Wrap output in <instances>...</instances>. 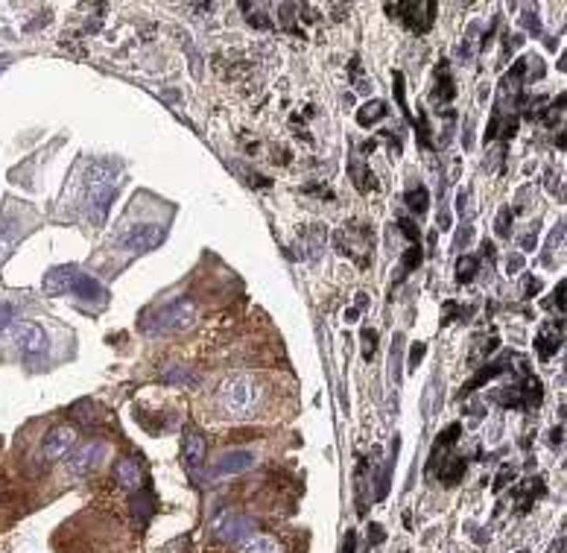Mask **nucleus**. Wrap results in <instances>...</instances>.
<instances>
[{
    "instance_id": "obj_1",
    "label": "nucleus",
    "mask_w": 567,
    "mask_h": 553,
    "mask_svg": "<svg viewBox=\"0 0 567 553\" xmlns=\"http://www.w3.org/2000/svg\"><path fill=\"white\" fill-rule=\"evenodd\" d=\"M85 188H88V197H85V208H88V220L91 225H103L108 217V208L114 202V167L108 161H94L88 167L85 176Z\"/></svg>"
},
{
    "instance_id": "obj_2",
    "label": "nucleus",
    "mask_w": 567,
    "mask_h": 553,
    "mask_svg": "<svg viewBox=\"0 0 567 553\" xmlns=\"http://www.w3.org/2000/svg\"><path fill=\"white\" fill-rule=\"evenodd\" d=\"M196 319V302L188 296H178L167 304L149 307V311L141 314V331L146 334H173L181 331Z\"/></svg>"
},
{
    "instance_id": "obj_3",
    "label": "nucleus",
    "mask_w": 567,
    "mask_h": 553,
    "mask_svg": "<svg viewBox=\"0 0 567 553\" xmlns=\"http://www.w3.org/2000/svg\"><path fill=\"white\" fill-rule=\"evenodd\" d=\"M216 401H220V407L231 416H246L252 413V407L258 404V386L252 381L246 378H231L220 386V396H216Z\"/></svg>"
},
{
    "instance_id": "obj_4",
    "label": "nucleus",
    "mask_w": 567,
    "mask_h": 553,
    "mask_svg": "<svg viewBox=\"0 0 567 553\" xmlns=\"http://www.w3.org/2000/svg\"><path fill=\"white\" fill-rule=\"evenodd\" d=\"M9 340H12V346L18 349L24 357H41L47 351V334L41 325L36 322H24V319H15L9 325Z\"/></svg>"
},
{
    "instance_id": "obj_5",
    "label": "nucleus",
    "mask_w": 567,
    "mask_h": 553,
    "mask_svg": "<svg viewBox=\"0 0 567 553\" xmlns=\"http://www.w3.org/2000/svg\"><path fill=\"white\" fill-rule=\"evenodd\" d=\"M106 454H108V445L103 442V439H91V442L76 445L71 451V457H68L71 477H88L91 471H97L99 463L106 460Z\"/></svg>"
},
{
    "instance_id": "obj_6",
    "label": "nucleus",
    "mask_w": 567,
    "mask_h": 553,
    "mask_svg": "<svg viewBox=\"0 0 567 553\" xmlns=\"http://www.w3.org/2000/svg\"><path fill=\"white\" fill-rule=\"evenodd\" d=\"M164 237H167V232L161 229L158 223H141V225H132L129 232H123L120 234V240H118V246L123 249V252H153V249H158L161 243H164Z\"/></svg>"
},
{
    "instance_id": "obj_7",
    "label": "nucleus",
    "mask_w": 567,
    "mask_h": 553,
    "mask_svg": "<svg viewBox=\"0 0 567 553\" xmlns=\"http://www.w3.org/2000/svg\"><path fill=\"white\" fill-rule=\"evenodd\" d=\"M76 448V428L74 425H56L50 428L47 436L41 439V451H38V460L47 465L53 460H62Z\"/></svg>"
},
{
    "instance_id": "obj_8",
    "label": "nucleus",
    "mask_w": 567,
    "mask_h": 553,
    "mask_svg": "<svg viewBox=\"0 0 567 553\" xmlns=\"http://www.w3.org/2000/svg\"><path fill=\"white\" fill-rule=\"evenodd\" d=\"M258 530V524L252 522L248 515H243V512H223V518L220 522L214 524V533H216V539L220 542H228V545H234V542H243V539H248Z\"/></svg>"
},
{
    "instance_id": "obj_9",
    "label": "nucleus",
    "mask_w": 567,
    "mask_h": 553,
    "mask_svg": "<svg viewBox=\"0 0 567 553\" xmlns=\"http://www.w3.org/2000/svg\"><path fill=\"white\" fill-rule=\"evenodd\" d=\"M255 465V454L252 451H228L223 457H216L211 465V477H231V475H240V471H248Z\"/></svg>"
},
{
    "instance_id": "obj_10",
    "label": "nucleus",
    "mask_w": 567,
    "mask_h": 553,
    "mask_svg": "<svg viewBox=\"0 0 567 553\" xmlns=\"http://www.w3.org/2000/svg\"><path fill=\"white\" fill-rule=\"evenodd\" d=\"M389 9H392V12H407V15H401V18H404V24H407L410 29H415V32L430 29L433 18H436V4H433V0H427V4H398V6L389 4Z\"/></svg>"
},
{
    "instance_id": "obj_11",
    "label": "nucleus",
    "mask_w": 567,
    "mask_h": 553,
    "mask_svg": "<svg viewBox=\"0 0 567 553\" xmlns=\"http://www.w3.org/2000/svg\"><path fill=\"white\" fill-rule=\"evenodd\" d=\"M68 293H74L79 302H99V304H106V296H108L106 287L99 284L97 279H91V275H85V272H76V279H74Z\"/></svg>"
},
{
    "instance_id": "obj_12",
    "label": "nucleus",
    "mask_w": 567,
    "mask_h": 553,
    "mask_svg": "<svg viewBox=\"0 0 567 553\" xmlns=\"http://www.w3.org/2000/svg\"><path fill=\"white\" fill-rule=\"evenodd\" d=\"M76 272H79V270H76L74 264H71V267H56V270H50V272L44 275V293H47V296H64V293L71 290Z\"/></svg>"
},
{
    "instance_id": "obj_13",
    "label": "nucleus",
    "mask_w": 567,
    "mask_h": 553,
    "mask_svg": "<svg viewBox=\"0 0 567 553\" xmlns=\"http://www.w3.org/2000/svg\"><path fill=\"white\" fill-rule=\"evenodd\" d=\"M205 457H208L205 439L199 436V433H188V436H185V468L190 471L193 477L199 475V468L205 465Z\"/></svg>"
},
{
    "instance_id": "obj_14",
    "label": "nucleus",
    "mask_w": 567,
    "mask_h": 553,
    "mask_svg": "<svg viewBox=\"0 0 567 553\" xmlns=\"http://www.w3.org/2000/svg\"><path fill=\"white\" fill-rule=\"evenodd\" d=\"M114 477H118V483L123 486V489H132V492H138L141 489V480H144V471H141V463L138 460H120L118 465H114Z\"/></svg>"
},
{
    "instance_id": "obj_15",
    "label": "nucleus",
    "mask_w": 567,
    "mask_h": 553,
    "mask_svg": "<svg viewBox=\"0 0 567 553\" xmlns=\"http://www.w3.org/2000/svg\"><path fill=\"white\" fill-rule=\"evenodd\" d=\"M161 384H178V386H196L199 384V375L190 369V366H170V369H164L161 375H158Z\"/></svg>"
},
{
    "instance_id": "obj_16",
    "label": "nucleus",
    "mask_w": 567,
    "mask_h": 553,
    "mask_svg": "<svg viewBox=\"0 0 567 553\" xmlns=\"http://www.w3.org/2000/svg\"><path fill=\"white\" fill-rule=\"evenodd\" d=\"M240 553H284V547L272 539V536H248L240 547Z\"/></svg>"
},
{
    "instance_id": "obj_17",
    "label": "nucleus",
    "mask_w": 567,
    "mask_h": 553,
    "mask_svg": "<svg viewBox=\"0 0 567 553\" xmlns=\"http://www.w3.org/2000/svg\"><path fill=\"white\" fill-rule=\"evenodd\" d=\"M500 372H503V363H500V360H494V363H489V366H482V369L477 372V375H474V378H471L468 384L462 386V396H468V393H474V389H479L482 384L494 381V378L500 375Z\"/></svg>"
},
{
    "instance_id": "obj_18",
    "label": "nucleus",
    "mask_w": 567,
    "mask_h": 553,
    "mask_svg": "<svg viewBox=\"0 0 567 553\" xmlns=\"http://www.w3.org/2000/svg\"><path fill=\"white\" fill-rule=\"evenodd\" d=\"M561 349V334L559 331H541L538 334V340H536V351H538V357H541V360H550V357H553L556 351Z\"/></svg>"
},
{
    "instance_id": "obj_19",
    "label": "nucleus",
    "mask_w": 567,
    "mask_h": 553,
    "mask_svg": "<svg viewBox=\"0 0 567 553\" xmlns=\"http://www.w3.org/2000/svg\"><path fill=\"white\" fill-rule=\"evenodd\" d=\"M386 115H389L386 103H383V100H369V103H365V106L357 111V123H360V126H372V123L383 120Z\"/></svg>"
},
{
    "instance_id": "obj_20",
    "label": "nucleus",
    "mask_w": 567,
    "mask_h": 553,
    "mask_svg": "<svg viewBox=\"0 0 567 553\" xmlns=\"http://www.w3.org/2000/svg\"><path fill=\"white\" fill-rule=\"evenodd\" d=\"M153 510H155V498H153V492L149 489H138V495H132V512H135L141 522H146L149 515H153Z\"/></svg>"
},
{
    "instance_id": "obj_21",
    "label": "nucleus",
    "mask_w": 567,
    "mask_h": 553,
    "mask_svg": "<svg viewBox=\"0 0 567 553\" xmlns=\"http://www.w3.org/2000/svg\"><path fill=\"white\" fill-rule=\"evenodd\" d=\"M454 94H456V88H454V79H450V74H447V64H439L436 100H442V103H450V100H454Z\"/></svg>"
},
{
    "instance_id": "obj_22",
    "label": "nucleus",
    "mask_w": 567,
    "mask_h": 553,
    "mask_svg": "<svg viewBox=\"0 0 567 553\" xmlns=\"http://www.w3.org/2000/svg\"><path fill=\"white\" fill-rule=\"evenodd\" d=\"M477 270H479V261L474 255H462L459 261H456V281L459 284H468L474 275H477Z\"/></svg>"
},
{
    "instance_id": "obj_23",
    "label": "nucleus",
    "mask_w": 567,
    "mask_h": 553,
    "mask_svg": "<svg viewBox=\"0 0 567 553\" xmlns=\"http://www.w3.org/2000/svg\"><path fill=\"white\" fill-rule=\"evenodd\" d=\"M407 205L415 211V214H424L427 211V205H430V193H427V188H412V190H407Z\"/></svg>"
},
{
    "instance_id": "obj_24",
    "label": "nucleus",
    "mask_w": 567,
    "mask_h": 553,
    "mask_svg": "<svg viewBox=\"0 0 567 553\" xmlns=\"http://www.w3.org/2000/svg\"><path fill=\"white\" fill-rule=\"evenodd\" d=\"M348 170H351V176H354V185H357L360 190H369V182H365V178H372V182H374V173H372L369 167H365L360 158H354L351 164H348Z\"/></svg>"
},
{
    "instance_id": "obj_25",
    "label": "nucleus",
    "mask_w": 567,
    "mask_h": 553,
    "mask_svg": "<svg viewBox=\"0 0 567 553\" xmlns=\"http://www.w3.org/2000/svg\"><path fill=\"white\" fill-rule=\"evenodd\" d=\"M462 475H465V460H462V457H456V460H454V463H450L447 468H442V471H439V477H442V483H447V486H456Z\"/></svg>"
},
{
    "instance_id": "obj_26",
    "label": "nucleus",
    "mask_w": 567,
    "mask_h": 553,
    "mask_svg": "<svg viewBox=\"0 0 567 553\" xmlns=\"http://www.w3.org/2000/svg\"><path fill=\"white\" fill-rule=\"evenodd\" d=\"M459 433H462V425H459V421H454V425L444 428V430L439 433V439H436V448H433V451H439V448H450V445H454L456 439H459Z\"/></svg>"
},
{
    "instance_id": "obj_27",
    "label": "nucleus",
    "mask_w": 567,
    "mask_h": 553,
    "mask_svg": "<svg viewBox=\"0 0 567 553\" xmlns=\"http://www.w3.org/2000/svg\"><path fill=\"white\" fill-rule=\"evenodd\" d=\"M421 243H412V246L404 252V258H401V267H404V272H410V270H415L421 264Z\"/></svg>"
},
{
    "instance_id": "obj_28",
    "label": "nucleus",
    "mask_w": 567,
    "mask_h": 553,
    "mask_svg": "<svg viewBox=\"0 0 567 553\" xmlns=\"http://www.w3.org/2000/svg\"><path fill=\"white\" fill-rule=\"evenodd\" d=\"M74 416H76L79 421H97V416H94V404H91V401H79V404H74Z\"/></svg>"
},
{
    "instance_id": "obj_29",
    "label": "nucleus",
    "mask_w": 567,
    "mask_h": 553,
    "mask_svg": "<svg viewBox=\"0 0 567 553\" xmlns=\"http://www.w3.org/2000/svg\"><path fill=\"white\" fill-rule=\"evenodd\" d=\"M363 340H365V351H363V357H365V360H372V354H374V349H377V331L365 328V331H363Z\"/></svg>"
},
{
    "instance_id": "obj_30",
    "label": "nucleus",
    "mask_w": 567,
    "mask_h": 553,
    "mask_svg": "<svg viewBox=\"0 0 567 553\" xmlns=\"http://www.w3.org/2000/svg\"><path fill=\"white\" fill-rule=\"evenodd\" d=\"M398 225H401V232L412 240V243H421V234H419V225H415L412 220H398Z\"/></svg>"
},
{
    "instance_id": "obj_31",
    "label": "nucleus",
    "mask_w": 567,
    "mask_h": 553,
    "mask_svg": "<svg viewBox=\"0 0 567 553\" xmlns=\"http://www.w3.org/2000/svg\"><path fill=\"white\" fill-rule=\"evenodd\" d=\"M509 220H512V208H503L497 217V234L500 237H509Z\"/></svg>"
},
{
    "instance_id": "obj_32",
    "label": "nucleus",
    "mask_w": 567,
    "mask_h": 553,
    "mask_svg": "<svg viewBox=\"0 0 567 553\" xmlns=\"http://www.w3.org/2000/svg\"><path fill=\"white\" fill-rule=\"evenodd\" d=\"M424 354H427V346H424V343H415V346L410 349V366H407V369L412 372L415 366H419V360H421Z\"/></svg>"
},
{
    "instance_id": "obj_33",
    "label": "nucleus",
    "mask_w": 567,
    "mask_h": 553,
    "mask_svg": "<svg viewBox=\"0 0 567 553\" xmlns=\"http://www.w3.org/2000/svg\"><path fill=\"white\" fill-rule=\"evenodd\" d=\"M12 316H15V307L4 302V304H0V331L9 328V325H12Z\"/></svg>"
},
{
    "instance_id": "obj_34",
    "label": "nucleus",
    "mask_w": 567,
    "mask_h": 553,
    "mask_svg": "<svg viewBox=\"0 0 567 553\" xmlns=\"http://www.w3.org/2000/svg\"><path fill=\"white\" fill-rule=\"evenodd\" d=\"M383 542V530H380V524H372L369 527V545H380Z\"/></svg>"
},
{
    "instance_id": "obj_35",
    "label": "nucleus",
    "mask_w": 567,
    "mask_h": 553,
    "mask_svg": "<svg viewBox=\"0 0 567 553\" xmlns=\"http://www.w3.org/2000/svg\"><path fill=\"white\" fill-rule=\"evenodd\" d=\"M506 267H509V272H518V270L524 267V258H521V255H514V258H509V264H506Z\"/></svg>"
},
{
    "instance_id": "obj_36",
    "label": "nucleus",
    "mask_w": 567,
    "mask_h": 553,
    "mask_svg": "<svg viewBox=\"0 0 567 553\" xmlns=\"http://www.w3.org/2000/svg\"><path fill=\"white\" fill-rule=\"evenodd\" d=\"M509 475H512V468L506 465L503 471H500V477H497V483H494V489H503V486H506V477H509Z\"/></svg>"
},
{
    "instance_id": "obj_37",
    "label": "nucleus",
    "mask_w": 567,
    "mask_h": 553,
    "mask_svg": "<svg viewBox=\"0 0 567 553\" xmlns=\"http://www.w3.org/2000/svg\"><path fill=\"white\" fill-rule=\"evenodd\" d=\"M354 542H357L354 530H348V539H345V553H354Z\"/></svg>"
},
{
    "instance_id": "obj_38",
    "label": "nucleus",
    "mask_w": 567,
    "mask_h": 553,
    "mask_svg": "<svg viewBox=\"0 0 567 553\" xmlns=\"http://www.w3.org/2000/svg\"><path fill=\"white\" fill-rule=\"evenodd\" d=\"M536 240H538V237H536V234H526V237H524V240H521V249H526V252H529V249H532V246H536Z\"/></svg>"
},
{
    "instance_id": "obj_39",
    "label": "nucleus",
    "mask_w": 567,
    "mask_h": 553,
    "mask_svg": "<svg viewBox=\"0 0 567 553\" xmlns=\"http://www.w3.org/2000/svg\"><path fill=\"white\" fill-rule=\"evenodd\" d=\"M561 293H564V281H559V287H556V304H559V311L564 307V296H561Z\"/></svg>"
},
{
    "instance_id": "obj_40",
    "label": "nucleus",
    "mask_w": 567,
    "mask_h": 553,
    "mask_svg": "<svg viewBox=\"0 0 567 553\" xmlns=\"http://www.w3.org/2000/svg\"><path fill=\"white\" fill-rule=\"evenodd\" d=\"M357 316H360V307H348V311H345V319H348V322H357Z\"/></svg>"
},
{
    "instance_id": "obj_41",
    "label": "nucleus",
    "mask_w": 567,
    "mask_h": 553,
    "mask_svg": "<svg viewBox=\"0 0 567 553\" xmlns=\"http://www.w3.org/2000/svg\"><path fill=\"white\" fill-rule=\"evenodd\" d=\"M538 290H541V284H538V281H532V279L526 281V296H532V293H538Z\"/></svg>"
},
{
    "instance_id": "obj_42",
    "label": "nucleus",
    "mask_w": 567,
    "mask_h": 553,
    "mask_svg": "<svg viewBox=\"0 0 567 553\" xmlns=\"http://www.w3.org/2000/svg\"><path fill=\"white\" fill-rule=\"evenodd\" d=\"M248 21H252V24H258V27H270V21L263 18V12H258V18H248Z\"/></svg>"
},
{
    "instance_id": "obj_43",
    "label": "nucleus",
    "mask_w": 567,
    "mask_h": 553,
    "mask_svg": "<svg viewBox=\"0 0 567 553\" xmlns=\"http://www.w3.org/2000/svg\"><path fill=\"white\" fill-rule=\"evenodd\" d=\"M9 59H12V56H6V53H0V71H4V68H6V64H9Z\"/></svg>"
}]
</instances>
